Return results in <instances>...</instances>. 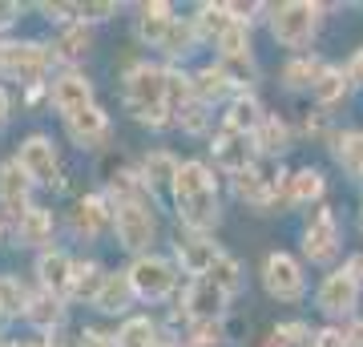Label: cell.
Instances as JSON below:
<instances>
[{
    "label": "cell",
    "mask_w": 363,
    "mask_h": 347,
    "mask_svg": "<svg viewBox=\"0 0 363 347\" xmlns=\"http://www.w3.org/2000/svg\"><path fill=\"white\" fill-rule=\"evenodd\" d=\"M351 93H355V85L347 81V69H343V61H327V69L319 73V81H315L311 89V101L315 109H339V105L351 101Z\"/></svg>",
    "instance_id": "18"
},
{
    "label": "cell",
    "mask_w": 363,
    "mask_h": 347,
    "mask_svg": "<svg viewBox=\"0 0 363 347\" xmlns=\"http://www.w3.org/2000/svg\"><path fill=\"white\" fill-rule=\"evenodd\" d=\"M311 331L315 327L307 319H283L267 331V339H262L259 347H307L311 343Z\"/></svg>",
    "instance_id": "35"
},
{
    "label": "cell",
    "mask_w": 363,
    "mask_h": 347,
    "mask_svg": "<svg viewBox=\"0 0 363 347\" xmlns=\"http://www.w3.org/2000/svg\"><path fill=\"white\" fill-rule=\"evenodd\" d=\"M194 49H198V33L190 25V16H174V25H169L166 40H162V53L169 61H186Z\"/></svg>",
    "instance_id": "34"
},
{
    "label": "cell",
    "mask_w": 363,
    "mask_h": 347,
    "mask_svg": "<svg viewBox=\"0 0 363 347\" xmlns=\"http://www.w3.org/2000/svg\"><path fill=\"white\" fill-rule=\"evenodd\" d=\"M222 255L226 250L214 243V234H198V231H186L182 226L178 238H174V267H182L190 279H206Z\"/></svg>",
    "instance_id": "11"
},
{
    "label": "cell",
    "mask_w": 363,
    "mask_h": 347,
    "mask_svg": "<svg viewBox=\"0 0 363 347\" xmlns=\"http://www.w3.org/2000/svg\"><path fill=\"white\" fill-rule=\"evenodd\" d=\"M286 174L283 162H271V158H259L255 166H247L242 174H234L230 186H234V198L247 202L250 210L259 214H271L274 206H283V190H286Z\"/></svg>",
    "instance_id": "5"
},
{
    "label": "cell",
    "mask_w": 363,
    "mask_h": 347,
    "mask_svg": "<svg viewBox=\"0 0 363 347\" xmlns=\"http://www.w3.org/2000/svg\"><path fill=\"white\" fill-rule=\"evenodd\" d=\"M307 347H343V327H335V323L315 327V331H311V343H307Z\"/></svg>",
    "instance_id": "46"
},
{
    "label": "cell",
    "mask_w": 363,
    "mask_h": 347,
    "mask_svg": "<svg viewBox=\"0 0 363 347\" xmlns=\"http://www.w3.org/2000/svg\"><path fill=\"white\" fill-rule=\"evenodd\" d=\"M210 283L218 287L226 299H234V295H242V287H247V275H242V263L234 255H222L218 263H214V270L206 275Z\"/></svg>",
    "instance_id": "36"
},
{
    "label": "cell",
    "mask_w": 363,
    "mask_h": 347,
    "mask_svg": "<svg viewBox=\"0 0 363 347\" xmlns=\"http://www.w3.org/2000/svg\"><path fill=\"white\" fill-rule=\"evenodd\" d=\"M250 145H255V154L259 158L279 162V158L295 145V126H291L283 114H271V109H267V117L259 121V129L250 133Z\"/></svg>",
    "instance_id": "16"
},
{
    "label": "cell",
    "mask_w": 363,
    "mask_h": 347,
    "mask_svg": "<svg viewBox=\"0 0 363 347\" xmlns=\"http://www.w3.org/2000/svg\"><path fill=\"white\" fill-rule=\"evenodd\" d=\"M49 65H52L49 49L37 45V40H9V45H0V73L21 81V85H37L49 73Z\"/></svg>",
    "instance_id": "10"
},
{
    "label": "cell",
    "mask_w": 363,
    "mask_h": 347,
    "mask_svg": "<svg viewBox=\"0 0 363 347\" xmlns=\"http://www.w3.org/2000/svg\"><path fill=\"white\" fill-rule=\"evenodd\" d=\"M105 283V270L101 263H73V283H69V295H77V299H97V291H101Z\"/></svg>",
    "instance_id": "39"
},
{
    "label": "cell",
    "mask_w": 363,
    "mask_h": 347,
    "mask_svg": "<svg viewBox=\"0 0 363 347\" xmlns=\"http://www.w3.org/2000/svg\"><path fill=\"white\" fill-rule=\"evenodd\" d=\"M319 202H327V170H319V166L291 170L286 190H283L286 210H315Z\"/></svg>",
    "instance_id": "13"
},
{
    "label": "cell",
    "mask_w": 363,
    "mask_h": 347,
    "mask_svg": "<svg viewBox=\"0 0 363 347\" xmlns=\"http://www.w3.org/2000/svg\"><path fill=\"white\" fill-rule=\"evenodd\" d=\"M298 250H303V267L311 263L319 270H335L339 255H343V222L339 210L331 202H319L315 210H307L303 234H298Z\"/></svg>",
    "instance_id": "4"
},
{
    "label": "cell",
    "mask_w": 363,
    "mask_h": 347,
    "mask_svg": "<svg viewBox=\"0 0 363 347\" xmlns=\"http://www.w3.org/2000/svg\"><path fill=\"white\" fill-rule=\"evenodd\" d=\"M298 133H303L307 142H323V145H331V138L339 133L335 114H327V109H307V114H303V126H298Z\"/></svg>",
    "instance_id": "40"
},
{
    "label": "cell",
    "mask_w": 363,
    "mask_h": 347,
    "mask_svg": "<svg viewBox=\"0 0 363 347\" xmlns=\"http://www.w3.org/2000/svg\"><path fill=\"white\" fill-rule=\"evenodd\" d=\"M73 13L81 16V25H85V21H109V16L117 13V4L113 0H101V4H73Z\"/></svg>",
    "instance_id": "45"
},
{
    "label": "cell",
    "mask_w": 363,
    "mask_h": 347,
    "mask_svg": "<svg viewBox=\"0 0 363 347\" xmlns=\"http://www.w3.org/2000/svg\"><path fill=\"white\" fill-rule=\"evenodd\" d=\"M69 226L77 238H101L105 231H113V206L105 194H85L73 210H69Z\"/></svg>",
    "instance_id": "14"
},
{
    "label": "cell",
    "mask_w": 363,
    "mask_h": 347,
    "mask_svg": "<svg viewBox=\"0 0 363 347\" xmlns=\"http://www.w3.org/2000/svg\"><path fill=\"white\" fill-rule=\"evenodd\" d=\"M113 234L133 258L150 255V246H154V238H157L154 202H121V206H113Z\"/></svg>",
    "instance_id": "9"
},
{
    "label": "cell",
    "mask_w": 363,
    "mask_h": 347,
    "mask_svg": "<svg viewBox=\"0 0 363 347\" xmlns=\"http://www.w3.org/2000/svg\"><path fill=\"white\" fill-rule=\"evenodd\" d=\"M222 343H226L222 319H210V323H190V327H186V339H182V347H222Z\"/></svg>",
    "instance_id": "41"
},
{
    "label": "cell",
    "mask_w": 363,
    "mask_h": 347,
    "mask_svg": "<svg viewBox=\"0 0 363 347\" xmlns=\"http://www.w3.org/2000/svg\"><path fill=\"white\" fill-rule=\"evenodd\" d=\"M133 303V287L130 279H125V270H113V275H105L101 291H97V299H93V307L105 311V315H125Z\"/></svg>",
    "instance_id": "30"
},
{
    "label": "cell",
    "mask_w": 363,
    "mask_h": 347,
    "mask_svg": "<svg viewBox=\"0 0 363 347\" xmlns=\"http://www.w3.org/2000/svg\"><path fill=\"white\" fill-rule=\"evenodd\" d=\"M28 186H33V182H28V174L21 170V162H4V166H0V202L9 206L16 219L28 210Z\"/></svg>",
    "instance_id": "28"
},
{
    "label": "cell",
    "mask_w": 363,
    "mask_h": 347,
    "mask_svg": "<svg viewBox=\"0 0 363 347\" xmlns=\"http://www.w3.org/2000/svg\"><path fill=\"white\" fill-rule=\"evenodd\" d=\"M4 121H9V93L0 89V126H4Z\"/></svg>",
    "instance_id": "51"
},
{
    "label": "cell",
    "mask_w": 363,
    "mask_h": 347,
    "mask_svg": "<svg viewBox=\"0 0 363 347\" xmlns=\"http://www.w3.org/2000/svg\"><path fill=\"white\" fill-rule=\"evenodd\" d=\"M343 347H363V315L343 323Z\"/></svg>",
    "instance_id": "48"
},
{
    "label": "cell",
    "mask_w": 363,
    "mask_h": 347,
    "mask_svg": "<svg viewBox=\"0 0 363 347\" xmlns=\"http://www.w3.org/2000/svg\"><path fill=\"white\" fill-rule=\"evenodd\" d=\"M77 347H117V335L97 331V327H85V331L77 335Z\"/></svg>",
    "instance_id": "47"
},
{
    "label": "cell",
    "mask_w": 363,
    "mask_h": 347,
    "mask_svg": "<svg viewBox=\"0 0 363 347\" xmlns=\"http://www.w3.org/2000/svg\"><path fill=\"white\" fill-rule=\"evenodd\" d=\"M37 275H40V287L49 295H69V283H73V258L65 250H45L37 258Z\"/></svg>",
    "instance_id": "25"
},
{
    "label": "cell",
    "mask_w": 363,
    "mask_h": 347,
    "mask_svg": "<svg viewBox=\"0 0 363 347\" xmlns=\"http://www.w3.org/2000/svg\"><path fill=\"white\" fill-rule=\"evenodd\" d=\"M214 53H218V57H242V53H255L250 49V28L234 21V25L214 40Z\"/></svg>",
    "instance_id": "42"
},
{
    "label": "cell",
    "mask_w": 363,
    "mask_h": 347,
    "mask_svg": "<svg viewBox=\"0 0 363 347\" xmlns=\"http://www.w3.org/2000/svg\"><path fill=\"white\" fill-rule=\"evenodd\" d=\"M174 16H178V13H174V4H169V0L142 4V9H138V40H142L145 49H162V40H166Z\"/></svg>",
    "instance_id": "21"
},
{
    "label": "cell",
    "mask_w": 363,
    "mask_h": 347,
    "mask_svg": "<svg viewBox=\"0 0 363 347\" xmlns=\"http://www.w3.org/2000/svg\"><path fill=\"white\" fill-rule=\"evenodd\" d=\"M190 89H194V97H198L202 105H210V109H214L218 101H230V97H234L230 81L222 77V69H218L214 61L202 65L198 73H190Z\"/></svg>",
    "instance_id": "27"
},
{
    "label": "cell",
    "mask_w": 363,
    "mask_h": 347,
    "mask_svg": "<svg viewBox=\"0 0 363 347\" xmlns=\"http://www.w3.org/2000/svg\"><path fill=\"white\" fill-rule=\"evenodd\" d=\"M21 16V4H13V0H0V28H9Z\"/></svg>",
    "instance_id": "50"
},
{
    "label": "cell",
    "mask_w": 363,
    "mask_h": 347,
    "mask_svg": "<svg viewBox=\"0 0 363 347\" xmlns=\"http://www.w3.org/2000/svg\"><path fill=\"white\" fill-rule=\"evenodd\" d=\"M323 25H327V4H319V0H283V4L267 9V33L291 57L295 53H311Z\"/></svg>",
    "instance_id": "2"
},
{
    "label": "cell",
    "mask_w": 363,
    "mask_h": 347,
    "mask_svg": "<svg viewBox=\"0 0 363 347\" xmlns=\"http://www.w3.org/2000/svg\"><path fill=\"white\" fill-rule=\"evenodd\" d=\"M89 45H93V37H89V28L81 25H73V28H65V37L57 40V53L65 57V61H81L85 53H89Z\"/></svg>",
    "instance_id": "43"
},
{
    "label": "cell",
    "mask_w": 363,
    "mask_h": 347,
    "mask_svg": "<svg viewBox=\"0 0 363 347\" xmlns=\"http://www.w3.org/2000/svg\"><path fill=\"white\" fill-rule=\"evenodd\" d=\"M262 291L274 303H291V307L303 303V299L311 295L303 258L291 255V250H267V258H262Z\"/></svg>",
    "instance_id": "6"
},
{
    "label": "cell",
    "mask_w": 363,
    "mask_h": 347,
    "mask_svg": "<svg viewBox=\"0 0 363 347\" xmlns=\"http://www.w3.org/2000/svg\"><path fill=\"white\" fill-rule=\"evenodd\" d=\"M178 166H182V162L169 154V150H154V154L142 158V170H138V174H142V182L150 186V190H162V186H169V182H174Z\"/></svg>",
    "instance_id": "33"
},
{
    "label": "cell",
    "mask_w": 363,
    "mask_h": 347,
    "mask_svg": "<svg viewBox=\"0 0 363 347\" xmlns=\"http://www.w3.org/2000/svg\"><path fill=\"white\" fill-rule=\"evenodd\" d=\"M65 129L77 145H101L105 133H109V117H105L101 105L93 101V105H85V109H77V114H69Z\"/></svg>",
    "instance_id": "23"
},
{
    "label": "cell",
    "mask_w": 363,
    "mask_h": 347,
    "mask_svg": "<svg viewBox=\"0 0 363 347\" xmlns=\"http://www.w3.org/2000/svg\"><path fill=\"white\" fill-rule=\"evenodd\" d=\"M323 69H327L323 53H315V49L311 53H295V57H286L283 69H279V85H283L286 93H311Z\"/></svg>",
    "instance_id": "17"
},
{
    "label": "cell",
    "mask_w": 363,
    "mask_h": 347,
    "mask_svg": "<svg viewBox=\"0 0 363 347\" xmlns=\"http://www.w3.org/2000/svg\"><path fill=\"white\" fill-rule=\"evenodd\" d=\"M210 121H214V114H210V105H202L198 97H190L186 105L174 109V126H182V133H190V138L210 133Z\"/></svg>",
    "instance_id": "37"
},
{
    "label": "cell",
    "mask_w": 363,
    "mask_h": 347,
    "mask_svg": "<svg viewBox=\"0 0 363 347\" xmlns=\"http://www.w3.org/2000/svg\"><path fill=\"white\" fill-rule=\"evenodd\" d=\"M214 65L222 69V77L230 81L234 93H255V85H259V61H255V53H242V57H218Z\"/></svg>",
    "instance_id": "31"
},
{
    "label": "cell",
    "mask_w": 363,
    "mask_h": 347,
    "mask_svg": "<svg viewBox=\"0 0 363 347\" xmlns=\"http://www.w3.org/2000/svg\"><path fill=\"white\" fill-rule=\"evenodd\" d=\"M16 238L28 246H45L52 243V214L45 206H28L25 214L16 219Z\"/></svg>",
    "instance_id": "32"
},
{
    "label": "cell",
    "mask_w": 363,
    "mask_h": 347,
    "mask_svg": "<svg viewBox=\"0 0 363 347\" xmlns=\"http://www.w3.org/2000/svg\"><path fill=\"white\" fill-rule=\"evenodd\" d=\"M125 279L133 287V299H142V303H166L174 291H178V267H174V258L166 255H138L125 267Z\"/></svg>",
    "instance_id": "8"
},
{
    "label": "cell",
    "mask_w": 363,
    "mask_h": 347,
    "mask_svg": "<svg viewBox=\"0 0 363 347\" xmlns=\"http://www.w3.org/2000/svg\"><path fill=\"white\" fill-rule=\"evenodd\" d=\"M359 299H363V287L355 283L343 267H335V270H327L323 279H319L311 303L327 323L343 327V323H351L355 315H359Z\"/></svg>",
    "instance_id": "7"
},
{
    "label": "cell",
    "mask_w": 363,
    "mask_h": 347,
    "mask_svg": "<svg viewBox=\"0 0 363 347\" xmlns=\"http://www.w3.org/2000/svg\"><path fill=\"white\" fill-rule=\"evenodd\" d=\"M0 347H25V343H16V339H13V343H0Z\"/></svg>",
    "instance_id": "54"
},
{
    "label": "cell",
    "mask_w": 363,
    "mask_h": 347,
    "mask_svg": "<svg viewBox=\"0 0 363 347\" xmlns=\"http://www.w3.org/2000/svg\"><path fill=\"white\" fill-rule=\"evenodd\" d=\"M339 267H343V270H347V275H351V279H355V283L363 287V250H351V255L343 258Z\"/></svg>",
    "instance_id": "49"
},
{
    "label": "cell",
    "mask_w": 363,
    "mask_h": 347,
    "mask_svg": "<svg viewBox=\"0 0 363 347\" xmlns=\"http://www.w3.org/2000/svg\"><path fill=\"white\" fill-rule=\"evenodd\" d=\"M28 323L33 327H40V331H49V327H61V319H65V307H61V299L57 295H37V299H28V307H25Z\"/></svg>",
    "instance_id": "38"
},
{
    "label": "cell",
    "mask_w": 363,
    "mask_h": 347,
    "mask_svg": "<svg viewBox=\"0 0 363 347\" xmlns=\"http://www.w3.org/2000/svg\"><path fill=\"white\" fill-rule=\"evenodd\" d=\"M355 222H359V231H363V202H359V214H355Z\"/></svg>",
    "instance_id": "53"
},
{
    "label": "cell",
    "mask_w": 363,
    "mask_h": 347,
    "mask_svg": "<svg viewBox=\"0 0 363 347\" xmlns=\"http://www.w3.org/2000/svg\"><path fill=\"white\" fill-rule=\"evenodd\" d=\"M230 307V299L222 295L210 279H190V287L182 291V319L186 323H210L222 319Z\"/></svg>",
    "instance_id": "12"
},
{
    "label": "cell",
    "mask_w": 363,
    "mask_h": 347,
    "mask_svg": "<svg viewBox=\"0 0 363 347\" xmlns=\"http://www.w3.org/2000/svg\"><path fill=\"white\" fill-rule=\"evenodd\" d=\"M21 170L28 174V182H40V186H52L57 182V154H52V142L33 133L25 145H21Z\"/></svg>",
    "instance_id": "19"
},
{
    "label": "cell",
    "mask_w": 363,
    "mask_h": 347,
    "mask_svg": "<svg viewBox=\"0 0 363 347\" xmlns=\"http://www.w3.org/2000/svg\"><path fill=\"white\" fill-rule=\"evenodd\" d=\"M190 25H194V33H198V45H210V49H214V40L234 25V16H230L226 4H198L194 16H190Z\"/></svg>",
    "instance_id": "29"
},
{
    "label": "cell",
    "mask_w": 363,
    "mask_h": 347,
    "mask_svg": "<svg viewBox=\"0 0 363 347\" xmlns=\"http://www.w3.org/2000/svg\"><path fill=\"white\" fill-rule=\"evenodd\" d=\"M331 158L355 186H363V129H339L331 138Z\"/></svg>",
    "instance_id": "22"
},
{
    "label": "cell",
    "mask_w": 363,
    "mask_h": 347,
    "mask_svg": "<svg viewBox=\"0 0 363 347\" xmlns=\"http://www.w3.org/2000/svg\"><path fill=\"white\" fill-rule=\"evenodd\" d=\"M45 347H69V343H65V339H61V335H52V339H49V343H45Z\"/></svg>",
    "instance_id": "52"
},
{
    "label": "cell",
    "mask_w": 363,
    "mask_h": 347,
    "mask_svg": "<svg viewBox=\"0 0 363 347\" xmlns=\"http://www.w3.org/2000/svg\"><path fill=\"white\" fill-rule=\"evenodd\" d=\"M117 347H178V343H174V335H166L154 319L133 315V319L121 323V331H117Z\"/></svg>",
    "instance_id": "26"
},
{
    "label": "cell",
    "mask_w": 363,
    "mask_h": 347,
    "mask_svg": "<svg viewBox=\"0 0 363 347\" xmlns=\"http://www.w3.org/2000/svg\"><path fill=\"white\" fill-rule=\"evenodd\" d=\"M28 307V295H25V287L16 283V279H0V315H21V311Z\"/></svg>",
    "instance_id": "44"
},
{
    "label": "cell",
    "mask_w": 363,
    "mask_h": 347,
    "mask_svg": "<svg viewBox=\"0 0 363 347\" xmlns=\"http://www.w3.org/2000/svg\"><path fill=\"white\" fill-rule=\"evenodd\" d=\"M359 49H363V45H359Z\"/></svg>",
    "instance_id": "55"
},
{
    "label": "cell",
    "mask_w": 363,
    "mask_h": 347,
    "mask_svg": "<svg viewBox=\"0 0 363 347\" xmlns=\"http://www.w3.org/2000/svg\"><path fill=\"white\" fill-rule=\"evenodd\" d=\"M210 158H214V166L226 170L230 178L259 162L255 145H250V138H242V133H230V129H218V133L210 138Z\"/></svg>",
    "instance_id": "15"
},
{
    "label": "cell",
    "mask_w": 363,
    "mask_h": 347,
    "mask_svg": "<svg viewBox=\"0 0 363 347\" xmlns=\"http://www.w3.org/2000/svg\"><path fill=\"white\" fill-rule=\"evenodd\" d=\"M52 105L61 109V114H77L85 105H93V85L89 77H81V73H61V77L52 81Z\"/></svg>",
    "instance_id": "24"
},
{
    "label": "cell",
    "mask_w": 363,
    "mask_h": 347,
    "mask_svg": "<svg viewBox=\"0 0 363 347\" xmlns=\"http://www.w3.org/2000/svg\"><path fill=\"white\" fill-rule=\"evenodd\" d=\"M262 117H267V105L259 101V93H234L230 101H226V114H222V129L250 138Z\"/></svg>",
    "instance_id": "20"
},
{
    "label": "cell",
    "mask_w": 363,
    "mask_h": 347,
    "mask_svg": "<svg viewBox=\"0 0 363 347\" xmlns=\"http://www.w3.org/2000/svg\"><path fill=\"white\" fill-rule=\"evenodd\" d=\"M169 198H174V210H178V222L186 231L210 234L222 222V194H218V178L206 162H182L174 182H169Z\"/></svg>",
    "instance_id": "1"
},
{
    "label": "cell",
    "mask_w": 363,
    "mask_h": 347,
    "mask_svg": "<svg viewBox=\"0 0 363 347\" xmlns=\"http://www.w3.org/2000/svg\"><path fill=\"white\" fill-rule=\"evenodd\" d=\"M125 109L150 129L174 126V109L166 101V69L162 65L142 61L125 73Z\"/></svg>",
    "instance_id": "3"
}]
</instances>
